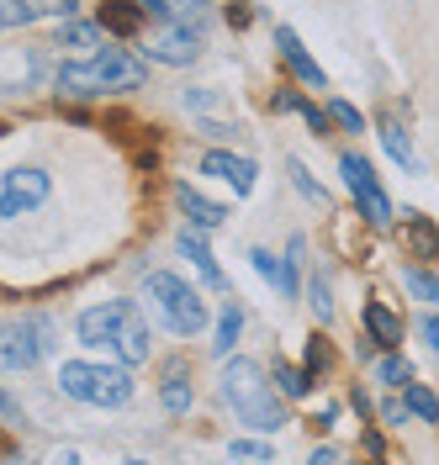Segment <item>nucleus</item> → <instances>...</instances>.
I'll list each match as a JSON object with an SVG mask.
<instances>
[{
	"instance_id": "obj_4",
	"label": "nucleus",
	"mask_w": 439,
	"mask_h": 465,
	"mask_svg": "<svg viewBox=\"0 0 439 465\" xmlns=\"http://www.w3.org/2000/svg\"><path fill=\"white\" fill-rule=\"evenodd\" d=\"M148 302H154L159 318L170 322L175 333H185V339L206 328V302L185 286L180 275H170V270H154V275H148Z\"/></svg>"
},
{
	"instance_id": "obj_2",
	"label": "nucleus",
	"mask_w": 439,
	"mask_h": 465,
	"mask_svg": "<svg viewBox=\"0 0 439 465\" xmlns=\"http://www.w3.org/2000/svg\"><path fill=\"white\" fill-rule=\"evenodd\" d=\"M148 80V69L138 58H127L122 48H101L85 64H64L59 90L64 95H101V90H138Z\"/></svg>"
},
{
	"instance_id": "obj_7",
	"label": "nucleus",
	"mask_w": 439,
	"mask_h": 465,
	"mask_svg": "<svg viewBox=\"0 0 439 465\" xmlns=\"http://www.w3.org/2000/svg\"><path fill=\"white\" fill-rule=\"evenodd\" d=\"M48 202V174L43 170H11L0 180V217H22Z\"/></svg>"
},
{
	"instance_id": "obj_27",
	"label": "nucleus",
	"mask_w": 439,
	"mask_h": 465,
	"mask_svg": "<svg viewBox=\"0 0 439 465\" xmlns=\"http://www.w3.org/2000/svg\"><path fill=\"white\" fill-rule=\"evenodd\" d=\"M408 407L418 412V418H429V423H439V397L429 391V386H408Z\"/></svg>"
},
{
	"instance_id": "obj_26",
	"label": "nucleus",
	"mask_w": 439,
	"mask_h": 465,
	"mask_svg": "<svg viewBox=\"0 0 439 465\" xmlns=\"http://www.w3.org/2000/svg\"><path fill=\"white\" fill-rule=\"evenodd\" d=\"M403 286H408L418 302H439V281L434 275H424V270H403Z\"/></svg>"
},
{
	"instance_id": "obj_22",
	"label": "nucleus",
	"mask_w": 439,
	"mask_h": 465,
	"mask_svg": "<svg viewBox=\"0 0 439 465\" xmlns=\"http://www.w3.org/2000/svg\"><path fill=\"white\" fill-rule=\"evenodd\" d=\"M159 397H165V407H170V412H185V407H191V386H185V365H170V376H165V391H159Z\"/></svg>"
},
{
	"instance_id": "obj_11",
	"label": "nucleus",
	"mask_w": 439,
	"mask_h": 465,
	"mask_svg": "<svg viewBox=\"0 0 439 465\" xmlns=\"http://www.w3.org/2000/svg\"><path fill=\"white\" fill-rule=\"evenodd\" d=\"M112 354H117L122 365H138V360H148V322L144 312L127 302V312H122V328H117V339H112Z\"/></svg>"
},
{
	"instance_id": "obj_30",
	"label": "nucleus",
	"mask_w": 439,
	"mask_h": 465,
	"mask_svg": "<svg viewBox=\"0 0 439 465\" xmlns=\"http://www.w3.org/2000/svg\"><path fill=\"white\" fill-rule=\"evenodd\" d=\"M59 43L64 48H90V43H95V27H90V22H64Z\"/></svg>"
},
{
	"instance_id": "obj_17",
	"label": "nucleus",
	"mask_w": 439,
	"mask_h": 465,
	"mask_svg": "<svg viewBox=\"0 0 439 465\" xmlns=\"http://www.w3.org/2000/svg\"><path fill=\"white\" fill-rule=\"evenodd\" d=\"M180 254H185V260L196 264V270H202V281L206 286H223V270H217V260H212V249H206L202 243V232H180Z\"/></svg>"
},
{
	"instance_id": "obj_20",
	"label": "nucleus",
	"mask_w": 439,
	"mask_h": 465,
	"mask_svg": "<svg viewBox=\"0 0 439 465\" xmlns=\"http://www.w3.org/2000/svg\"><path fill=\"white\" fill-rule=\"evenodd\" d=\"M381 143H386V153H392V159H397L403 170H418V159H413V143H408V133H403L397 122H386V127H381Z\"/></svg>"
},
{
	"instance_id": "obj_8",
	"label": "nucleus",
	"mask_w": 439,
	"mask_h": 465,
	"mask_svg": "<svg viewBox=\"0 0 439 465\" xmlns=\"http://www.w3.org/2000/svg\"><path fill=\"white\" fill-rule=\"evenodd\" d=\"M196 54H202V27L165 22V27L148 37V58H159V64H191Z\"/></svg>"
},
{
	"instance_id": "obj_13",
	"label": "nucleus",
	"mask_w": 439,
	"mask_h": 465,
	"mask_svg": "<svg viewBox=\"0 0 439 465\" xmlns=\"http://www.w3.org/2000/svg\"><path fill=\"white\" fill-rule=\"evenodd\" d=\"M275 43H281V58H286V64H292V69H296V74H302V80H307L313 90L328 85V80H323V69L313 64V58H307V48H302V37H296L292 27H275Z\"/></svg>"
},
{
	"instance_id": "obj_23",
	"label": "nucleus",
	"mask_w": 439,
	"mask_h": 465,
	"mask_svg": "<svg viewBox=\"0 0 439 465\" xmlns=\"http://www.w3.org/2000/svg\"><path fill=\"white\" fill-rule=\"evenodd\" d=\"M376 376H381V386H408V381H413V365L403 360V354H386V360L376 365Z\"/></svg>"
},
{
	"instance_id": "obj_15",
	"label": "nucleus",
	"mask_w": 439,
	"mask_h": 465,
	"mask_svg": "<svg viewBox=\"0 0 439 465\" xmlns=\"http://www.w3.org/2000/svg\"><path fill=\"white\" fill-rule=\"evenodd\" d=\"M101 27L117 32V37H133V32L144 27V5H133V0H106V5H101Z\"/></svg>"
},
{
	"instance_id": "obj_18",
	"label": "nucleus",
	"mask_w": 439,
	"mask_h": 465,
	"mask_svg": "<svg viewBox=\"0 0 439 465\" xmlns=\"http://www.w3.org/2000/svg\"><path fill=\"white\" fill-rule=\"evenodd\" d=\"M249 260H254V270H260V275L281 291V296H296V275H292V264H286V260H275L270 249H254Z\"/></svg>"
},
{
	"instance_id": "obj_24",
	"label": "nucleus",
	"mask_w": 439,
	"mask_h": 465,
	"mask_svg": "<svg viewBox=\"0 0 439 465\" xmlns=\"http://www.w3.org/2000/svg\"><path fill=\"white\" fill-rule=\"evenodd\" d=\"M275 386H281L286 397H307V391H313L307 371H296V365H275Z\"/></svg>"
},
{
	"instance_id": "obj_35",
	"label": "nucleus",
	"mask_w": 439,
	"mask_h": 465,
	"mask_svg": "<svg viewBox=\"0 0 439 465\" xmlns=\"http://www.w3.org/2000/svg\"><path fill=\"white\" fill-rule=\"evenodd\" d=\"M418 333H424V339H429V349L439 354V318H424V322H418Z\"/></svg>"
},
{
	"instance_id": "obj_1",
	"label": "nucleus",
	"mask_w": 439,
	"mask_h": 465,
	"mask_svg": "<svg viewBox=\"0 0 439 465\" xmlns=\"http://www.w3.org/2000/svg\"><path fill=\"white\" fill-rule=\"evenodd\" d=\"M217 386H223V402L234 407V418H244L249 429H281V418H286L281 397L254 360H228Z\"/></svg>"
},
{
	"instance_id": "obj_33",
	"label": "nucleus",
	"mask_w": 439,
	"mask_h": 465,
	"mask_svg": "<svg viewBox=\"0 0 439 465\" xmlns=\"http://www.w3.org/2000/svg\"><path fill=\"white\" fill-rule=\"evenodd\" d=\"M27 22V0H0V32Z\"/></svg>"
},
{
	"instance_id": "obj_21",
	"label": "nucleus",
	"mask_w": 439,
	"mask_h": 465,
	"mask_svg": "<svg viewBox=\"0 0 439 465\" xmlns=\"http://www.w3.org/2000/svg\"><path fill=\"white\" fill-rule=\"evenodd\" d=\"M238 328H244V312H238V302H228V307H223V318H217V339H212V349H217V354H228V349L238 344Z\"/></svg>"
},
{
	"instance_id": "obj_19",
	"label": "nucleus",
	"mask_w": 439,
	"mask_h": 465,
	"mask_svg": "<svg viewBox=\"0 0 439 465\" xmlns=\"http://www.w3.org/2000/svg\"><path fill=\"white\" fill-rule=\"evenodd\" d=\"M365 328H371L376 344H403V322L392 318V307H381V302L365 307Z\"/></svg>"
},
{
	"instance_id": "obj_14",
	"label": "nucleus",
	"mask_w": 439,
	"mask_h": 465,
	"mask_svg": "<svg viewBox=\"0 0 439 465\" xmlns=\"http://www.w3.org/2000/svg\"><path fill=\"white\" fill-rule=\"evenodd\" d=\"M175 202L196 228H223V223H228V212H223L217 202H206L202 191H191V185H175Z\"/></svg>"
},
{
	"instance_id": "obj_25",
	"label": "nucleus",
	"mask_w": 439,
	"mask_h": 465,
	"mask_svg": "<svg viewBox=\"0 0 439 465\" xmlns=\"http://www.w3.org/2000/svg\"><path fill=\"white\" fill-rule=\"evenodd\" d=\"M286 170H292V185H296V191H302V196H307V202H313V206H328V191H323V185H318V180H313V174H307V170H302L296 159H292V164H286Z\"/></svg>"
},
{
	"instance_id": "obj_28",
	"label": "nucleus",
	"mask_w": 439,
	"mask_h": 465,
	"mask_svg": "<svg viewBox=\"0 0 439 465\" xmlns=\"http://www.w3.org/2000/svg\"><path fill=\"white\" fill-rule=\"evenodd\" d=\"M228 460H275L270 444H254V439H234L228 444Z\"/></svg>"
},
{
	"instance_id": "obj_6",
	"label": "nucleus",
	"mask_w": 439,
	"mask_h": 465,
	"mask_svg": "<svg viewBox=\"0 0 439 465\" xmlns=\"http://www.w3.org/2000/svg\"><path fill=\"white\" fill-rule=\"evenodd\" d=\"M339 170H344V185H350V196L360 202V212H365V223H376V228H386L397 212H392V202H386V191H381L376 170L360 159V153H344L339 159Z\"/></svg>"
},
{
	"instance_id": "obj_34",
	"label": "nucleus",
	"mask_w": 439,
	"mask_h": 465,
	"mask_svg": "<svg viewBox=\"0 0 439 465\" xmlns=\"http://www.w3.org/2000/svg\"><path fill=\"white\" fill-rule=\"evenodd\" d=\"M307 371H313V376H318V371H328V344H323L318 333L307 339Z\"/></svg>"
},
{
	"instance_id": "obj_32",
	"label": "nucleus",
	"mask_w": 439,
	"mask_h": 465,
	"mask_svg": "<svg viewBox=\"0 0 439 465\" xmlns=\"http://www.w3.org/2000/svg\"><path fill=\"white\" fill-rule=\"evenodd\" d=\"M328 116H334L339 127H350V133H365V116L354 112L350 101H334V106H328Z\"/></svg>"
},
{
	"instance_id": "obj_12",
	"label": "nucleus",
	"mask_w": 439,
	"mask_h": 465,
	"mask_svg": "<svg viewBox=\"0 0 439 465\" xmlns=\"http://www.w3.org/2000/svg\"><path fill=\"white\" fill-rule=\"evenodd\" d=\"M403 243L413 260H439V228L418 212H403Z\"/></svg>"
},
{
	"instance_id": "obj_5",
	"label": "nucleus",
	"mask_w": 439,
	"mask_h": 465,
	"mask_svg": "<svg viewBox=\"0 0 439 465\" xmlns=\"http://www.w3.org/2000/svg\"><path fill=\"white\" fill-rule=\"evenodd\" d=\"M48 344H54V328H48V318H16L0 328V365L5 371H32L43 354H48Z\"/></svg>"
},
{
	"instance_id": "obj_31",
	"label": "nucleus",
	"mask_w": 439,
	"mask_h": 465,
	"mask_svg": "<svg viewBox=\"0 0 439 465\" xmlns=\"http://www.w3.org/2000/svg\"><path fill=\"white\" fill-rule=\"evenodd\" d=\"M307 307L318 312V322L334 318V302H328V281H323V275H313V286H307Z\"/></svg>"
},
{
	"instance_id": "obj_37",
	"label": "nucleus",
	"mask_w": 439,
	"mask_h": 465,
	"mask_svg": "<svg viewBox=\"0 0 439 465\" xmlns=\"http://www.w3.org/2000/svg\"><path fill=\"white\" fill-rule=\"evenodd\" d=\"M0 412H16V402H11V397H5V386H0Z\"/></svg>"
},
{
	"instance_id": "obj_10",
	"label": "nucleus",
	"mask_w": 439,
	"mask_h": 465,
	"mask_svg": "<svg viewBox=\"0 0 439 465\" xmlns=\"http://www.w3.org/2000/svg\"><path fill=\"white\" fill-rule=\"evenodd\" d=\"M122 312H127V302H106V307L80 312V339L90 349H112V339H117V328H122Z\"/></svg>"
},
{
	"instance_id": "obj_29",
	"label": "nucleus",
	"mask_w": 439,
	"mask_h": 465,
	"mask_svg": "<svg viewBox=\"0 0 439 465\" xmlns=\"http://www.w3.org/2000/svg\"><path fill=\"white\" fill-rule=\"evenodd\" d=\"M37 16H75V0H27V22H37Z\"/></svg>"
},
{
	"instance_id": "obj_36",
	"label": "nucleus",
	"mask_w": 439,
	"mask_h": 465,
	"mask_svg": "<svg viewBox=\"0 0 439 465\" xmlns=\"http://www.w3.org/2000/svg\"><path fill=\"white\" fill-rule=\"evenodd\" d=\"M381 412H386V423H403V418H408L413 407H408V402H386Z\"/></svg>"
},
{
	"instance_id": "obj_3",
	"label": "nucleus",
	"mask_w": 439,
	"mask_h": 465,
	"mask_svg": "<svg viewBox=\"0 0 439 465\" xmlns=\"http://www.w3.org/2000/svg\"><path fill=\"white\" fill-rule=\"evenodd\" d=\"M59 386H64V397L90 402V407H127L133 402V376L117 371V365H85V360H69V365L59 371Z\"/></svg>"
},
{
	"instance_id": "obj_9",
	"label": "nucleus",
	"mask_w": 439,
	"mask_h": 465,
	"mask_svg": "<svg viewBox=\"0 0 439 465\" xmlns=\"http://www.w3.org/2000/svg\"><path fill=\"white\" fill-rule=\"evenodd\" d=\"M202 170L206 174H217V180H228V185H234L238 196H249V191H254V159H244V153H228V148H212V153H206L202 159Z\"/></svg>"
},
{
	"instance_id": "obj_16",
	"label": "nucleus",
	"mask_w": 439,
	"mask_h": 465,
	"mask_svg": "<svg viewBox=\"0 0 439 465\" xmlns=\"http://www.w3.org/2000/svg\"><path fill=\"white\" fill-rule=\"evenodd\" d=\"M144 11H159L165 22H185V27H206V0H144Z\"/></svg>"
}]
</instances>
